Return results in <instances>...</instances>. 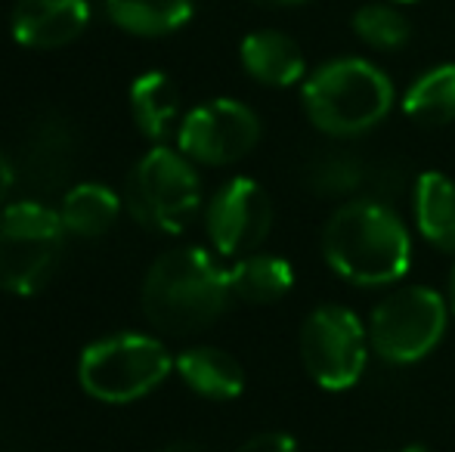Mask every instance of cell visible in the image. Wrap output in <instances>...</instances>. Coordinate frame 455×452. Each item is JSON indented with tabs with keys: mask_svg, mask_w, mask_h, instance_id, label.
I'll return each instance as SVG.
<instances>
[{
	"mask_svg": "<svg viewBox=\"0 0 455 452\" xmlns=\"http://www.w3.org/2000/svg\"><path fill=\"white\" fill-rule=\"evenodd\" d=\"M260 139V121L239 99L196 106L180 124V149L202 164H233Z\"/></svg>",
	"mask_w": 455,
	"mask_h": 452,
	"instance_id": "9",
	"label": "cell"
},
{
	"mask_svg": "<svg viewBox=\"0 0 455 452\" xmlns=\"http://www.w3.org/2000/svg\"><path fill=\"white\" fill-rule=\"evenodd\" d=\"M162 452H208V449L196 447V443H174V447H168V449H162Z\"/></svg>",
	"mask_w": 455,
	"mask_h": 452,
	"instance_id": "25",
	"label": "cell"
},
{
	"mask_svg": "<svg viewBox=\"0 0 455 452\" xmlns=\"http://www.w3.org/2000/svg\"><path fill=\"white\" fill-rule=\"evenodd\" d=\"M239 452H298V443L282 431H267V434L251 437Z\"/></svg>",
	"mask_w": 455,
	"mask_h": 452,
	"instance_id": "23",
	"label": "cell"
},
{
	"mask_svg": "<svg viewBox=\"0 0 455 452\" xmlns=\"http://www.w3.org/2000/svg\"><path fill=\"white\" fill-rule=\"evenodd\" d=\"M131 112L137 127L152 139H162L180 115V93L164 72H146L131 87Z\"/></svg>",
	"mask_w": 455,
	"mask_h": 452,
	"instance_id": "19",
	"label": "cell"
},
{
	"mask_svg": "<svg viewBox=\"0 0 455 452\" xmlns=\"http://www.w3.org/2000/svg\"><path fill=\"white\" fill-rule=\"evenodd\" d=\"M350 22H354V31L360 35V41L375 50H384V53L406 47L409 37H412L409 19L390 4H365L354 12Z\"/></svg>",
	"mask_w": 455,
	"mask_h": 452,
	"instance_id": "22",
	"label": "cell"
},
{
	"mask_svg": "<svg viewBox=\"0 0 455 452\" xmlns=\"http://www.w3.org/2000/svg\"><path fill=\"white\" fill-rule=\"evenodd\" d=\"M396 4H415V0H396Z\"/></svg>",
	"mask_w": 455,
	"mask_h": 452,
	"instance_id": "29",
	"label": "cell"
},
{
	"mask_svg": "<svg viewBox=\"0 0 455 452\" xmlns=\"http://www.w3.org/2000/svg\"><path fill=\"white\" fill-rule=\"evenodd\" d=\"M400 452H427L425 447H419V443H412V447H403Z\"/></svg>",
	"mask_w": 455,
	"mask_h": 452,
	"instance_id": "27",
	"label": "cell"
},
{
	"mask_svg": "<svg viewBox=\"0 0 455 452\" xmlns=\"http://www.w3.org/2000/svg\"><path fill=\"white\" fill-rule=\"evenodd\" d=\"M171 372V356L146 335H115L96 341L81 356V385L102 403H131L156 391Z\"/></svg>",
	"mask_w": 455,
	"mask_h": 452,
	"instance_id": "6",
	"label": "cell"
},
{
	"mask_svg": "<svg viewBox=\"0 0 455 452\" xmlns=\"http://www.w3.org/2000/svg\"><path fill=\"white\" fill-rule=\"evenodd\" d=\"M304 109L329 137H360L394 109V84L365 59H335L307 78Z\"/></svg>",
	"mask_w": 455,
	"mask_h": 452,
	"instance_id": "3",
	"label": "cell"
},
{
	"mask_svg": "<svg viewBox=\"0 0 455 452\" xmlns=\"http://www.w3.org/2000/svg\"><path fill=\"white\" fill-rule=\"evenodd\" d=\"M177 369L186 385L208 400H233L245 387V372L227 350L192 347L177 360Z\"/></svg>",
	"mask_w": 455,
	"mask_h": 452,
	"instance_id": "15",
	"label": "cell"
},
{
	"mask_svg": "<svg viewBox=\"0 0 455 452\" xmlns=\"http://www.w3.org/2000/svg\"><path fill=\"white\" fill-rule=\"evenodd\" d=\"M419 233L437 251H455V183L440 170H427L415 183Z\"/></svg>",
	"mask_w": 455,
	"mask_h": 452,
	"instance_id": "14",
	"label": "cell"
},
{
	"mask_svg": "<svg viewBox=\"0 0 455 452\" xmlns=\"http://www.w3.org/2000/svg\"><path fill=\"white\" fill-rule=\"evenodd\" d=\"M229 297V270L217 266L202 248L162 254L143 282L146 320L177 338L196 335L220 320Z\"/></svg>",
	"mask_w": 455,
	"mask_h": 452,
	"instance_id": "2",
	"label": "cell"
},
{
	"mask_svg": "<svg viewBox=\"0 0 455 452\" xmlns=\"http://www.w3.org/2000/svg\"><path fill=\"white\" fill-rule=\"evenodd\" d=\"M242 66L254 81L267 87H291L307 72V59L298 41L273 28L254 31L242 41Z\"/></svg>",
	"mask_w": 455,
	"mask_h": 452,
	"instance_id": "13",
	"label": "cell"
},
{
	"mask_svg": "<svg viewBox=\"0 0 455 452\" xmlns=\"http://www.w3.org/2000/svg\"><path fill=\"white\" fill-rule=\"evenodd\" d=\"M258 6H291V4H304V0H251Z\"/></svg>",
	"mask_w": 455,
	"mask_h": 452,
	"instance_id": "26",
	"label": "cell"
},
{
	"mask_svg": "<svg viewBox=\"0 0 455 452\" xmlns=\"http://www.w3.org/2000/svg\"><path fill=\"white\" fill-rule=\"evenodd\" d=\"M452 310H455V266H452Z\"/></svg>",
	"mask_w": 455,
	"mask_h": 452,
	"instance_id": "28",
	"label": "cell"
},
{
	"mask_svg": "<svg viewBox=\"0 0 455 452\" xmlns=\"http://www.w3.org/2000/svg\"><path fill=\"white\" fill-rule=\"evenodd\" d=\"M273 226V202L264 186L248 177L229 180L208 205V233L217 251L235 258L251 254L260 242L270 235Z\"/></svg>",
	"mask_w": 455,
	"mask_h": 452,
	"instance_id": "10",
	"label": "cell"
},
{
	"mask_svg": "<svg viewBox=\"0 0 455 452\" xmlns=\"http://www.w3.org/2000/svg\"><path fill=\"white\" fill-rule=\"evenodd\" d=\"M369 332L347 307L325 304L307 316L300 329V360L323 391H347L365 372Z\"/></svg>",
	"mask_w": 455,
	"mask_h": 452,
	"instance_id": "8",
	"label": "cell"
},
{
	"mask_svg": "<svg viewBox=\"0 0 455 452\" xmlns=\"http://www.w3.org/2000/svg\"><path fill=\"white\" fill-rule=\"evenodd\" d=\"M403 112L421 127H443L455 121V66L425 72L403 99Z\"/></svg>",
	"mask_w": 455,
	"mask_h": 452,
	"instance_id": "21",
	"label": "cell"
},
{
	"mask_svg": "<svg viewBox=\"0 0 455 452\" xmlns=\"http://www.w3.org/2000/svg\"><path fill=\"white\" fill-rule=\"evenodd\" d=\"M12 189V164L6 162V155L0 152V205H4V199L10 195Z\"/></svg>",
	"mask_w": 455,
	"mask_h": 452,
	"instance_id": "24",
	"label": "cell"
},
{
	"mask_svg": "<svg viewBox=\"0 0 455 452\" xmlns=\"http://www.w3.org/2000/svg\"><path fill=\"white\" fill-rule=\"evenodd\" d=\"M369 170L371 164L354 152H323L304 168V186L323 199H363Z\"/></svg>",
	"mask_w": 455,
	"mask_h": 452,
	"instance_id": "18",
	"label": "cell"
},
{
	"mask_svg": "<svg viewBox=\"0 0 455 452\" xmlns=\"http://www.w3.org/2000/svg\"><path fill=\"white\" fill-rule=\"evenodd\" d=\"M124 202L137 224L158 233H180L202 205V186L186 158L158 146L131 170Z\"/></svg>",
	"mask_w": 455,
	"mask_h": 452,
	"instance_id": "5",
	"label": "cell"
},
{
	"mask_svg": "<svg viewBox=\"0 0 455 452\" xmlns=\"http://www.w3.org/2000/svg\"><path fill=\"white\" fill-rule=\"evenodd\" d=\"M294 270L285 258L275 254H248L229 270L233 297L245 304H273L291 291Z\"/></svg>",
	"mask_w": 455,
	"mask_h": 452,
	"instance_id": "16",
	"label": "cell"
},
{
	"mask_svg": "<svg viewBox=\"0 0 455 452\" xmlns=\"http://www.w3.org/2000/svg\"><path fill=\"white\" fill-rule=\"evenodd\" d=\"M450 310L434 289L406 285L387 295L369 316V344L384 362L409 366L431 353L446 332Z\"/></svg>",
	"mask_w": 455,
	"mask_h": 452,
	"instance_id": "7",
	"label": "cell"
},
{
	"mask_svg": "<svg viewBox=\"0 0 455 452\" xmlns=\"http://www.w3.org/2000/svg\"><path fill=\"white\" fill-rule=\"evenodd\" d=\"M75 168V133L66 118L60 115H44L31 124L22 143L19 158V174L31 193H56L66 186Z\"/></svg>",
	"mask_w": 455,
	"mask_h": 452,
	"instance_id": "11",
	"label": "cell"
},
{
	"mask_svg": "<svg viewBox=\"0 0 455 452\" xmlns=\"http://www.w3.org/2000/svg\"><path fill=\"white\" fill-rule=\"evenodd\" d=\"M323 254L341 279L363 289H381L409 273L412 242L390 205L354 199L325 224Z\"/></svg>",
	"mask_w": 455,
	"mask_h": 452,
	"instance_id": "1",
	"label": "cell"
},
{
	"mask_svg": "<svg viewBox=\"0 0 455 452\" xmlns=\"http://www.w3.org/2000/svg\"><path fill=\"white\" fill-rule=\"evenodd\" d=\"M106 12L131 35L162 37L189 22L192 0H106Z\"/></svg>",
	"mask_w": 455,
	"mask_h": 452,
	"instance_id": "17",
	"label": "cell"
},
{
	"mask_svg": "<svg viewBox=\"0 0 455 452\" xmlns=\"http://www.w3.org/2000/svg\"><path fill=\"white\" fill-rule=\"evenodd\" d=\"M121 202L118 195L112 193L102 183H81V186L68 189L66 199H62V226L75 235H102L108 226L118 220Z\"/></svg>",
	"mask_w": 455,
	"mask_h": 452,
	"instance_id": "20",
	"label": "cell"
},
{
	"mask_svg": "<svg viewBox=\"0 0 455 452\" xmlns=\"http://www.w3.org/2000/svg\"><path fill=\"white\" fill-rule=\"evenodd\" d=\"M91 22L87 0H19L12 6V37L31 50L72 44Z\"/></svg>",
	"mask_w": 455,
	"mask_h": 452,
	"instance_id": "12",
	"label": "cell"
},
{
	"mask_svg": "<svg viewBox=\"0 0 455 452\" xmlns=\"http://www.w3.org/2000/svg\"><path fill=\"white\" fill-rule=\"evenodd\" d=\"M62 218L41 202H16L0 211V289L35 295L50 282L62 254Z\"/></svg>",
	"mask_w": 455,
	"mask_h": 452,
	"instance_id": "4",
	"label": "cell"
}]
</instances>
